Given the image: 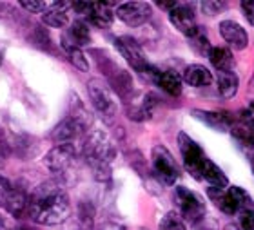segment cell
Segmentation results:
<instances>
[{
  "instance_id": "ab89813d",
  "label": "cell",
  "mask_w": 254,
  "mask_h": 230,
  "mask_svg": "<svg viewBox=\"0 0 254 230\" xmlns=\"http://www.w3.org/2000/svg\"><path fill=\"white\" fill-rule=\"evenodd\" d=\"M225 230H238V229H234V227H227Z\"/></svg>"
},
{
  "instance_id": "4316f807",
  "label": "cell",
  "mask_w": 254,
  "mask_h": 230,
  "mask_svg": "<svg viewBox=\"0 0 254 230\" xmlns=\"http://www.w3.org/2000/svg\"><path fill=\"white\" fill-rule=\"evenodd\" d=\"M158 230H187V227H186V221L178 216V212H167L160 220Z\"/></svg>"
},
{
  "instance_id": "8992f818",
  "label": "cell",
  "mask_w": 254,
  "mask_h": 230,
  "mask_svg": "<svg viewBox=\"0 0 254 230\" xmlns=\"http://www.w3.org/2000/svg\"><path fill=\"white\" fill-rule=\"evenodd\" d=\"M173 199L178 209V216L182 220L189 221L190 225L200 223L203 218L207 216V205L205 199L201 198L200 194L190 190L187 187H176L173 192Z\"/></svg>"
},
{
  "instance_id": "484cf974",
  "label": "cell",
  "mask_w": 254,
  "mask_h": 230,
  "mask_svg": "<svg viewBox=\"0 0 254 230\" xmlns=\"http://www.w3.org/2000/svg\"><path fill=\"white\" fill-rule=\"evenodd\" d=\"M62 47L67 51L69 60H71V63H73L78 71H82V73H87V71H89V62H87L85 55L82 53V49H78V47H73V46H62Z\"/></svg>"
},
{
  "instance_id": "f546056e",
  "label": "cell",
  "mask_w": 254,
  "mask_h": 230,
  "mask_svg": "<svg viewBox=\"0 0 254 230\" xmlns=\"http://www.w3.org/2000/svg\"><path fill=\"white\" fill-rule=\"evenodd\" d=\"M11 156V141L9 134L0 127V169L5 163V160Z\"/></svg>"
},
{
  "instance_id": "52a82bcc",
  "label": "cell",
  "mask_w": 254,
  "mask_h": 230,
  "mask_svg": "<svg viewBox=\"0 0 254 230\" xmlns=\"http://www.w3.org/2000/svg\"><path fill=\"white\" fill-rule=\"evenodd\" d=\"M87 93H89V100L96 113L104 118L106 121H113L118 115V102L111 87L102 82L100 78H93L87 84Z\"/></svg>"
},
{
  "instance_id": "ffe728a7",
  "label": "cell",
  "mask_w": 254,
  "mask_h": 230,
  "mask_svg": "<svg viewBox=\"0 0 254 230\" xmlns=\"http://www.w3.org/2000/svg\"><path fill=\"white\" fill-rule=\"evenodd\" d=\"M27 201H29V196L26 194V190L18 187H13L9 196H7V201H5L4 209L7 210L13 218H20L24 212H27Z\"/></svg>"
},
{
  "instance_id": "8fae6325",
  "label": "cell",
  "mask_w": 254,
  "mask_h": 230,
  "mask_svg": "<svg viewBox=\"0 0 254 230\" xmlns=\"http://www.w3.org/2000/svg\"><path fill=\"white\" fill-rule=\"evenodd\" d=\"M115 13L126 26L140 27L151 18L153 7L149 2H124V4H118Z\"/></svg>"
},
{
  "instance_id": "6da1fadb",
  "label": "cell",
  "mask_w": 254,
  "mask_h": 230,
  "mask_svg": "<svg viewBox=\"0 0 254 230\" xmlns=\"http://www.w3.org/2000/svg\"><path fill=\"white\" fill-rule=\"evenodd\" d=\"M69 212H71V203L59 181L38 185L27 201V214L38 225H60L67 220Z\"/></svg>"
},
{
  "instance_id": "4fadbf2b",
  "label": "cell",
  "mask_w": 254,
  "mask_h": 230,
  "mask_svg": "<svg viewBox=\"0 0 254 230\" xmlns=\"http://www.w3.org/2000/svg\"><path fill=\"white\" fill-rule=\"evenodd\" d=\"M147 76L153 80L154 84L158 85L164 93L171 94V96H180L182 94V76L176 71L171 69H158L151 65L147 71Z\"/></svg>"
},
{
  "instance_id": "7402d4cb",
  "label": "cell",
  "mask_w": 254,
  "mask_h": 230,
  "mask_svg": "<svg viewBox=\"0 0 254 230\" xmlns=\"http://www.w3.org/2000/svg\"><path fill=\"white\" fill-rule=\"evenodd\" d=\"M209 60H211L212 67L216 69L218 73H222V71H233L234 67V57L231 49L227 47H212L211 53H209Z\"/></svg>"
},
{
  "instance_id": "5b68a950",
  "label": "cell",
  "mask_w": 254,
  "mask_h": 230,
  "mask_svg": "<svg viewBox=\"0 0 254 230\" xmlns=\"http://www.w3.org/2000/svg\"><path fill=\"white\" fill-rule=\"evenodd\" d=\"M76 158H78V149L74 143L67 145H57L46 154V167L57 176L59 183H65L71 179V172L74 171L76 165Z\"/></svg>"
},
{
  "instance_id": "d590c367",
  "label": "cell",
  "mask_w": 254,
  "mask_h": 230,
  "mask_svg": "<svg viewBox=\"0 0 254 230\" xmlns=\"http://www.w3.org/2000/svg\"><path fill=\"white\" fill-rule=\"evenodd\" d=\"M0 230H9L7 229V223H5V220L2 218V216H0Z\"/></svg>"
},
{
  "instance_id": "f1b7e54d",
  "label": "cell",
  "mask_w": 254,
  "mask_h": 230,
  "mask_svg": "<svg viewBox=\"0 0 254 230\" xmlns=\"http://www.w3.org/2000/svg\"><path fill=\"white\" fill-rule=\"evenodd\" d=\"M238 123L254 132V102L238 113Z\"/></svg>"
},
{
  "instance_id": "83f0119b",
  "label": "cell",
  "mask_w": 254,
  "mask_h": 230,
  "mask_svg": "<svg viewBox=\"0 0 254 230\" xmlns=\"http://www.w3.org/2000/svg\"><path fill=\"white\" fill-rule=\"evenodd\" d=\"M200 7L203 11V15L216 16L220 15L223 9H227V2H220V0H207V2H200Z\"/></svg>"
},
{
  "instance_id": "e575fe53",
  "label": "cell",
  "mask_w": 254,
  "mask_h": 230,
  "mask_svg": "<svg viewBox=\"0 0 254 230\" xmlns=\"http://www.w3.org/2000/svg\"><path fill=\"white\" fill-rule=\"evenodd\" d=\"M98 230H127V229L122 223H118V221H106V223H102Z\"/></svg>"
},
{
  "instance_id": "277c9868",
  "label": "cell",
  "mask_w": 254,
  "mask_h": 230,
  "mask_svg": "<svg viewBox=\"0 0 254 230\" xmlns=\"http://www.w3.org/2000/svg\"><path fill=\"white\" fill-rule=\"evenodd\" d=\"M207 194H209V198L214 201L218 209L227 216H240L245 210L254 209V199L242 187H227L222 188V190L220 188H209Z\"/></svg>"
},
{
  "instance_id": "30bf717a",
  "label": "cell",
  "mask_w": 254,
  "mask_h": 230,
  "mask_svg": "<svg viewBox=\"0 0 254 230\" xmlns=\"http://www.w3.org/2000/svg\"><path fill=\"white\" fill-rule=\"evenodd\" d=\"M115 46H117L118 53L126 58V62L129 63L134 71H138V73H142V74H147L151 63L147 62L142 46H140L134 38L132 37H117L115 38Z\"/></svg>"
},
{
  "instance_id": "d6986e66",
  "label": "cell",
  "mask_w": 254,
  "mask_h": 230,
  "mask_svg": "<svg viewBox=\"0 0 254 230\" xmlns=\"http://www.w3.org/2000/svg\"><path fill=\"white\" fill-rule=\"evenodd\" d=\"M184 82L190 87H209L212 84V73L201 63H190L184 71Z\"/></svg>"
},
{
  "instance_id": "ba28073f",
  "label": "cell",
  "mask_w": 254,
  "mask_h": 230,
  "mask_svg": "<svg viewBox=\"0 0 254 230\" xmlns=\"http://www.w3.org/2000/svg\"><path fill=\"white\" fill-rule=\"evenodd\" d=\"M151 165H153V176L158 179L160 185L171 187L180 178V167L169 149L164 145H156L151 152Z\"/></svg>"
},
{
  "instance_id": "1f68e13d",
  "label": "cell",
  "mask_w": 254,
  "mask_h": 230,
  "mask_svg": "<svg viewBox=\"0 0 254 230\" xmlns=\"http://www.w3.org/2000/svg\"><path fill=\"white\" fill-rule=\"evenodd\" d=\"M48 4L49 2H20V7L22 9H26V11H29V13H44L46 11V7H48Z\"/></svg>"
},
{
  "instance_id": "7a4b0ae2",
  "label": "cell",
  "mask_w": 254,
  "mask_h": 230,
  "mask_svg": "<svg viewBox=\"0 0 254 230\" xmlns=\"http://www.w3.org/2000/svg\"><path fill=\"white\" fill-rule=\"evenodd\" d=\"M82 158L98 181L111 179V163L117 158V145L106 131H89L82 141Z\"/></svg>"
},
{
  "instance_id": "e0dca14e",
  "label": "cell",
  "mask_w": 254,
  "mask_h": 230,
  "mask_svg": "<svg viewBox=\"0 0 254 230\" xmlns=\"http://www.w3.org/2000/svg\"><path fill=\"white\" fill-rule=\"evenodd\" d=\"M69 7H71V4H67V2H49L46 11L42 13V22L49 27L62 29L69 24Z\"/></svg>"
},
{
  "instance_id": "8d00e7d4",
  "label": "cell",
  "mask_w": 254,
  "mask_h": 230,
  "mask_svg": "<svg viewBox=\"0 0 254 230\" xmlns=\"http://www.w3.org/2000/svg\"><path fill=\"white\" fill-rule=\"evenodd\" d=\"M7 7V5L4 4V2H0V18H2V15H4V9Z\"/></svg>"
},
{
  "instance_id": "3957f363",
  "label": "cell",
  "mask_w": 254,
  "mask_h": 230,
  "mask_svg": "<svg viewBox=\"0 0 254 230\" xmlns=\"http://www.w3.org/2000/svg\"><path fill=\"white\" fill-rule=\"evenodd\" d=\"M93 123L91 115L85 111L82 104H78V111H71L62 121H59L55 129L51 131L49 138L57 145H67V143H74L78 138L85 136L87 129Z\"/></svg>"
},
{
  "instance_id": "74e56055",
  "label": "cell",
  "mask_w": 254,
  "mask_h": 230,
  "mask_svg": "<svg viewBox=\"0 0 254 230\" xmlns=\"http://www.w3.org/2000/svg\"><path fill=\"white\" fill-rule=\"evenodd\" d=\"M13 230H33V229H29V227H16V229H13Z\"/></svg>"
},
{
  "instance_id": "ac0fdd59",
  "label": "cell",
  "mask_w": 254,
  "mask_h": 230,
  "mask_svg": "<svg viewBox=\"0 0 254 230\" xmlns=\"http://www.w3.org/2000/svg\"><path fill=\"white\" fill-rule=\"evenodd\" d=\"M91 42V31L87 27V22L84 20H74L69 27V31L62 37V46H73L82 47Z\"/></svg>"
},
{
  "instance_id": "5bb4252c",
  "label": "cell",
  "mask_w": 254,
  "mask_h": 230,
  "mask_svg": "<svg viewBox=\"0 0 254 230\" xmlns=\"http://www.w3.org/2000/svg\"><path fill=\"white\" fill-rule=\"evenodd\" d=\"M192 116L196 120L203 121L205 125H209L214 131L225 132L231 131L236 121V116H233L229 111H201V109H194L192 111Z\"/></svg>"
},
{
  "instance_id": "9a60e30c",
  "label": "cell",
  "mask_w": 254,
  "mask_h": 230,
  "mask_svg": "<svg viewBox=\"0 0 254 230\" xmlns=\"http://www.w3.org/2000/svg\"><path fill=\"white\" fill-rule=\"evenodd\" d=\"M113 7H118V4H113V2H91V7L85 15V20L89 22L91 26L100 27V29H106L113 24V18H115V11Z\"/></svg>"
},
{
  "instance_id": "7c38bea8",
  "label": "cell",
  "mask_w": 254,
  "mask_h": 230,
  "mask_svg": "<svg viewBox=\"0 0 254 230\" xmlns=\"http://www.w3.org/2000/svg\"><path fill=\"white\" fill-rule=\"evenodd\" d=\"M169 20L171 24L178 29L180 33H184L187 38L192 37L196 31H198V24H196V16L194 11H192V5L184 4V2H178V4L169 11Z\"/></svg>"
},
{
  "instance_id": "f35d334b",
  "label": "cell",
  "mask_w": 254,
  "mask_h": 230,
  "mask_svg": "<svg viewBox=\"0 0 254 230\" xmlns=\"http://www.w3.org/2000/svg\"><path fill=\"white\" fill-rule=\"evenodd\" d=\"M251 167H253V174H254V154L251 156Z\"/></svg>"
},
{
  "instance_id": "60d3db41",
  "label": "cell",
  "mask_w": 254,
  "mask_h": 230,
  "mask_svg": "<svg viewBox=\"0 0 254 230\" xmlns=\"http://www.w3.org/2000/svg\"><path fill=\"white\" fill-rule=\"evenodd\" d=\"M0 63H2V51H0Z\"/></svg>"
},
{
  "instance_id": "2e32d148",
  "label": "cell",
  "mask_w": 254,
  "mask_h": 230,
  "mask_svg": "<svg viewBox=\"0 0 254 230\" xmlns=\"http://www.w3.org/2000/svg\"><path fill=\"white\" fill-rule=\"evenodd\" d=\"M218 27H220V35H222V38L229 44V46L233 47V49L242 51V49L247 47V44H249V37H247V31L240 26L238 22L223 20Z\"/></svg>"
},
{
  "instance_id": "44dd1931",
  "label": "cell",
  "mask_w": 254,
  "mask_h": 230,
  "mask_svg": "<svg viewBox=\"0 0 254 230\" xmlns=\"http://www.w3.org/2000/svg\"><path fill=\"white\" fill-rule=\"evenodd\" d=\"M216 84H218V93L222 94L223 98H233L238 93L240 87V78L234 71H222L218 73L216 76Z\"/></svg>"
},
{
  "instance_id": "4dcf8cb0",
  "label": "cell",
  "mask_w": 254,
  "mask_h": 230,
  "mask_svg": "<svg viewBox=\"0 0 254 230\" xmlns=\"http://www.w3.org/2000/svg\"><path fill=\"white\" fill-rule=\"evenodd\" d=\"M240 229L242 230H254V209L245 210L240 214Z\"/></svg>"
},
{
  "instance_id": "d4e9b609",
  "label": "cell",
  "mask_w": 254,
  "mask_h": 230,
  "mask_svg": "<svg viewBox=\"0 0 254 230\" xmlns=\"http://www.w3.org/2000/svg\"><path fill=\"white\" fill-rule=\"evenodd\" d=\"M95 207L89 201H82L78 205V221L82 225V230H93L95 227Z\"/></svg>"
},
{
  "instance_id": "cb8c5ba5",
  "label": "cell",
  "mask_w": 254,
  "mask_h": 230,
  "mask_svg": "<svg viewBox=\"0 0 254 230\" xmlns=\"http://www.w3.org/2000/svg\"><path fill=\"white\" fill-rule=\"evenodd\" d=\"M189 46L194 49L198 55H201V57H209V53H211L212 46L211 42H209V37H207V33L201 29V27H198V31L192 35V37H189Z\"/></svg>"
},
{
  "instance_id": "603a6c76",
  "label": "cell",
  "mask_w": 254,
  "mask_h": 230,
  "mask_svg": "<svg viewBox=\"0 0 254 230\" xmlns=\"http://www.w3.org/2000/svg\"><path fill=\"white\" fill-rule=\"evenodd\" d=\"M231 136L236 141V145L242 149V151L249 152L251 156L254 154V132L245 129L244 125L240 123H234L233 129H231Z\"/></svg>"
},
{
  "instance_id": "b9f144b4",
  "label": "cell",
  "mask_w": 254,
  "mask_h": 230,
  "mask_svg": "<svg viewBox=\"0 0 254 230\" xmlns=\"http://www.w3.org/2000/svg\"><path fill=\"white\" fill-rule=\"evenodd\" d=\"M253 85H254V76H253Z\"/></svg>"
},
{
  "instance_id": "836d02e7",
  "label": "cell",
  "mask_w": 254,
  "mask_h": 230,
  "mask_svg": "<svg viewBox=\"0 0 254 230\" xmlns=\"http://www.w3.org/2000/svg\"><path fill=\"white\" fill-rule=\"evenodd\" d=\"M242 11H244V16L247 18L251 26H254V0H247V2H242Z\"/></svg>"
},
{
  "instance_id": "d6a6232c",
  "label": "cell",
  "mask_w": 254,
  "mask_h": 230,
  "mask_svg": "<svg viewBox=\"0 0 254 230\" xmlns=\"http://www.w3.org/2000/svg\"><path fill=\"white\" fill-rule=\"evenodd\" d=\"M11 188L13 185L4 178V176H0V207H4L5 201H7V196H9Z\"/></svg>"
},
{
  "instance_id": "9c48e42d",
  "label": "cell",
  "mask_w": 254,
  "mask_h": 230,
  "mask_svg": "<svg viewBox=\"0 0 254 230\" xmlns=\"http://www.w3.org/2000/svg\"><path fill=\"white\" fill-rule=\"evenodd\" d=\"M178 147H180L182 158H184V165H186L187 172L194 179L201 181V172L205 169L209 158L205 156V152L198 143H196L189 134L180 132L178 134Z\"/></svg>"
}]
</instances>
